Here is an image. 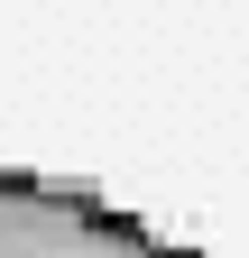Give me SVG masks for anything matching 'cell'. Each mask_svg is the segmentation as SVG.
<instances>
[{"mask_svg":"<svg viewBox=\"0 0 249 258\" xmlns=\"http://www.w3.org/2000/svg\"><path fill=\"white\" fill-rule=\"evenodd\" d=\"M0 258H194V249H175L166 231H148L139 212L83 184L0 166Z\"/></svg>","mask_w":249,"mask_h":258,"instance_id":"6da1fadb","label":"cell"}]
</instances>
